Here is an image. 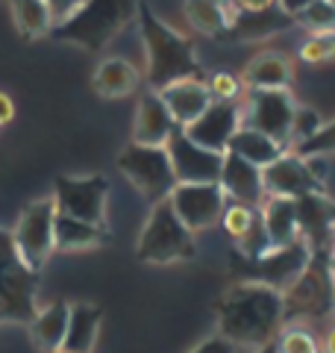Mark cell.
<instances>
[{"mask_svg":"<svg viewBox=\"0 0 335 353\" xmlns=\"http://www.w3.org/2000/svg\"><path fill=\"white\" fill-rule=\"evenodd\" d=\"M236 15H262V12H271L276 6V0H230Z\"/></svg>","mask_w":335,"mask_h":353,"instance_id":"38","label":"cell"},{"mask_svg":"<svg viewBox=\"0 0 335 353\" xmlns=\"http://www.w3.org/2000/svg\"><path fill=\"white\" fill-rule=\"evenodd\" d=\"M253 353H276V345H265V347H259V350H253Z\"/></svg>","mask_w":335,"mask_h":353,"instance_id":"43","label":"cell"},{"mask_svg":"<svg viewBox=\"0 0 335 353\" xmlns=\"http://www.w3.org/2000/svg\"><path fill=\"white\" fill-rule=\"evenodd\" d=\"M168 203L192 233H200L218 224L230 201L218 183H176Z\"/></svg>","mask_w":335,"mask_h":353,"instance_id":"9","label":"cell"},{"mask_svg":"<svg viewBox=\"0 0 335 353\" xmlns=\"http://www.w3.org/2000/svg\"><path fill=\"white\" fill-rule=\"evenodd\" d=\"M168 157L174 165L176 183H218L223 168V153H212L206 148L194 145L183 130H176L171 141L165 145Z\"/></svg>","mask_w":335,"mask_h":353,"instance_id":"12","label":"cell"},{"mask_svg":"<svg viewBox=\"0 0 335 353\" xmlns=\"http://www.w3.org/2000/svg\"><path fill=\"white\" fill-rule=\"evenodd\" d=\"M241 127V106L238 103H215L200 115L194 124L183 127V132L194 145L206 148L212 153H227L230 139L236 136V130Z\"/></svg>","mask_w":335,"mask_h":353,"instance_id":"15","label":"cell"},{"mask_svg":"<svg viewBox=\"0 0 335 353\" xmlns=\"http://www.w3.org/2000/svg\"><path fill=\"white\" fill-rule=\"evenodd\" d=\"M294 21L309 30V36L312 32H335V6L327 0H315L300 15H294Z\"/></svg>","mask_w":335,"mask_h":353,"instance_id":"29","label":"cell"},{"mask_svg":"<svg viewBox=\"0 0 335 353\" xmlns=\"http://www.w3.org/2000/svg\"><path fill=\"white\" fill-rule=\"evenodd\" d=\"M159 97L180 130L194 124V121L212 106V94H209V85H206L203 77H192V80H180V83L165 85V88H159Z\"/></svg>","mask_w":335,"mask_h":353,"instance_id":"18","label":"cell"},{"mask_svg":"<svg viewBox=\"0 0 335 353\" xmlns=\"http://www.w3.org/2000/svg\"><path fill=\"white\" fill-rule=\"evenodd\" d=\"M180 130L176 121L168 112V106L162 103L159 92H148L139 101V112H136V124H132V141L136 145H148V148H165L171 136Z\"/></svg>","mask_w":335,"mask_h":353,"instance_id":"19","label":"cell"},{"mask_svg":"<svg viewBox=\"0 0 335 353\" xmlns=\"http://www.w3.org/2000/svg\"><path fill=\"white\" fill-rule=\"evenodd\" d=\"M53 221H56V203H53V197H44V201H32L30 206H24V212L18 215L15 230H9L18 256L36 274L44 268V262H48L50 253L56 250Z\"/></svg>","mask_w":335,"mask_h":353,"instance_id":"7","label":"cell"},{"mask_svg":"<svg viewBox=\"0 0 335 353\" xmlns=\"http://www.w3.org/2000/svg\"><path fill=\"white\" fill-rule=\"evenodd\" d=\"M297 101L292 92H247V106L241 109V124L271 136L279 145H292V118Z\"/></svg>","mask_w":335,"mask_h":353,"instance_id":"10","label":"cell"},{"mask_svg":"<svg viewBox=\"0 0 335 353\" xmlns=\"http://www.w3.org/2000/svg\"><path fill=\"white\" fill-rule=\"evenodd\" d=\"M218 185L223 189L230 203H244L259 209L265 203V180H262V168L238 159L236 153H223V168H221V180Z\"/></svg>","mask_w":335,"mask_h":353,"instance_id":"16","label":"cell"},{"mask_svg":"<svg viewBox=\"0 0 335 353\" xmlns=\"http://www.w3.org/2000/svg\"><path fill=\"white\" fill-rule=\"evenodd\" d=\"M206 85H209V94H212V101H215V103H238V97L244 92L241 77L230 74V71L212 74L206 80Z\"/></svg>","mask_w":335,"mask_h":353,"instance_id":"33","label":"cell"},{"mask_svg":"<svg viewBox=\"0 0 335 353\" xmlns=\"http://www.w3.org/2000/svg\"><path fill=\"white\" fill-rule=\"evenodd\" d=\"M327 3H332V6H335V0H327Z\"/></svg>","mask_w":335,"mask_h":353,"instance_id":"45","label":"cell"},{"mask_svg":"<svg viewBox=\"0 0 335 353\" xmlns=\"http://www.w3.org/2000/svg\"><path fill=\"white\" fill-rule=\"evenodd\" d=\"M321 127H323V118L315 112V109L297 103L294 118H292V145H294V150H297L300 145H306V141L315 136Z\"/></svg>","mask_w":335,"mask_h":353,"instance_id":"34","label":"cell"},{"mask_svg":"<svg viewBox=\"0 0 335 353\" xmlns=\"http://www.w3.org/2000/svg\"><path fill=\"white\" fill-rule=\"evenodd\" d=\"M106 194H109V183L103 174L56 176L53 183L56 212L71 215L94 227H106Z\"/></svg>","mask_w":335,"mask_h":353,"instance_id":"8","label":"cell"},{"mask_svg":"<svg viewBox=\"0 0 335 353\" xmlns=\"http://www.w3.org/2000/svg\"><path fill=\"white\" fill-rule=\"evenodd\" d=\"M259 218L271 248H285L300 239L297 201L292 197H265V203L259 206Z\"/></svg>","mask_w":335,"mask_h":353,"instance_id":"20","label":"cell"},{"mask_svg":"<svg viewBox=\"0 0 335 353\" xmlns=\"http://www.w3.org/2000/svg\"><path fill=\"white\" fill-rule=\"evenodd\" d=\"M312 259H315V250L303 239L285 248H271L262 259H256V283H265L276 292H288L312 265Z\"/></svg>","mask_w":335,"mask_h":353,"instance_id":"13","label":"cell"},{"mask_svg":"<svg viewBox=\"0 0 335 353\" xmlns=\"http://www.w3.org/2000/svg\"><path fill=\"white\" fill-rule=\"evenodd\" d=\"M9 9H12L15 27L21 30V36H27V39L48 36L56 27V21L44 0H9Z\"/></svg>","mask_w":335,"mask_h":353,"instance_id":"28","label":"cell"},{"mask_svg":"<svg viewBox=\"0 0 335 353\" xmlns=\"http://www.w3.org/2000/svg\"><path fill=\"white\" fill-rule=\"evenodd\" d=\"M185 18L203 36H223L236 21V9L223 0H185Z\"/></svg>","mask_w":335,"mask_h":353,"instance_id":"27","label":"cell"},{"mask_svg":"<svg viewBox=\"0 0 335 353\" xmlns=\"http://www.w3.org/2000/svg\"><path fill=\"white\" fill-rule=\"evenodd\" d=\"M256 218H259V209L244 206V203H227V209H223V215H221V224L230 233V239L238 241L247 236V230L256 224Z\"/></svg>","mask_w":335,"mask_h":353,"instance_id":"31","label":"cell"},{"mask_svg":"<svg viewBox=\"0 0 335 353\" xmlns=\"http://www.w3.org/2000/svg\"><path fill=\"white\" fill-rule=\"evenodd\" d=\"M227 153H236L238 159L256 165V168H267L271 162H276L279 157H283L285 148L279 145V141H274L271 136H265V132L241 124V127L236 130V136L230 139Z\"/></svg>","mask_w":335,"mask_h":353,"instance_id":"25","label":"cell"},{"mask_svg":"<svg viewBox=\"0 0 335 353\" xmlns=\"http://www.w3.org/2000/svg\"><path fill=\"white\" fill-rule=\"evenodd\" d=\"M309 3H315V0H276V6L283 9V12H285L288 18L300 15V12H303V9L309 6Z\"/></svg>","mask_w":335,"mask_h":353,"instance_id":"39","label":"cell"},{"mask_svg":"<svg viewBox=\"0 0 335 353\" xmlns=\"http://www.w3.org/2000/svg\"><path fill=\"white\" fill-rule=\"evenodd\" d=\"M274 345L276 353H321V341L306 327H283Z\"/></svg>","mask_w":335,"mask_h":353,"instance_id":"30","label":"cell"},{"mask_svg":"<svg viewBox=\"0 0 335 353\" xmlns=\"http://www.w3.org/2000/svg\"><path fill=\"white\" fill-rule=\"evenodd\" d=\"M321 353H335V321L329 324L327 336H323V341H321Z\"/></svg>","mask_w":335,"mask_h":353,"instance_id":"41","label":"cell"},{"mask_svg":"<svg viewBox=\"0 0 335 353\" xmlns=\"http://www.w3.org/2000/svg\"><path fill=\"white\" fill-rule=\"evenodd\" d=\"M241 83L247 92H288L294 83V62L283 50H262L244 68Z\"/></svg>","mask_w":335,"mask_h":353,"instance_id":"17","label":"cell"},{"mask_svg":"<svg viewBox=\"0 0 335 353\" xmlns=\"http://www.w3.org/2000/svg\"><path fill=\"white\" fill-rule=\"evenodd\" d=\"M327 271L332 274V280H335V250H329V256H327Z\"/></svg>","mask_w":335,"mask_h":353,"instance_id":"42","label":"cell"},{"mask_svg":"<svg viewBox=\"0 0 335 353\" xmlns=\"http://www.w3.org/2000/svg\"><path fill=\"white\" fill-rule=\"evenodd\" d=\"M262 180H265L267 197H292V201H300V197L315 194L321 189L318 174L297 153H283L276 162L262 168Z\"/></svg>","mask_w":335,"mask_h":353,"instance_id":"14","label":"cell"},{"mask_svg":"<svg viewBox=\"0 0 335 353\" xmlns=\"http://www.w3.org/2000/svg\"><path fill=\"white\" fill-rule=\"evenodd\" d=\"M39 274L18 256L12 233L0 227V324H30L36 318Z\"/></svg>","mask_w":335,"mask_h":353,"instance_id":"4","label":"cell"},{"mask_svg":"<svg viewBox=\"0 0 335 353\" xmlns=\"http://www.w3.org/2000/svg\"><path fill=\"white\" fill-rule=\"evenodd\" d=\"M109 239L106 227H94L85 224V221H77L71 215L56 212L53 221V245L56 250H92L100 248Z\"/></svg>","mask_w":335,"mask_h":353,"instance_id":"26","label":"cell"},{"mask_svg":"<svg viewBox=\"0 0 335 353\" xmlns=\"http://www.w3.org/2000/svg\"><path fill=\"white\" fill-rule=\"evenodd\" d=\"M103 309L94 303H74L68 315V333H65L59 353H92L97 345Z\"/></svg>","mask_w":335,"mask_h":353,"instance_id":"23","label":"cell"},{"mask_svg":"<svg viewBox=\"0 0 335 353\" xmlns=\"http://www.w3.org/2000/svg\"><path fill=\"white\" fill-rule=\"evenodd\" d=\"M139 83H141L139 68H136L132 62H127V59H118V57L103 59V62L97 65L94 77H92L94 92H97L100 97H109V101L132 94V92L139 88Z\"/></svg>","mask_w":335,"mask_h":353,"instance_id":"24","label":"cell"},{"mask_svg":"<svg viewBox=\"0 0 335 353\" xmlns=\"http://www.w3.org/2000/svg\"><path fill=\"white\" fill-rule=\"evenodd\" d=\"M118 168L132 185H136L139 194L150 206L168 201L171 192L176 189L174 165H171V157H168L165 148H148V145L130 141L118 157Z\"/></svg>","mask_w":335,"mask_h":353,"instance_id":"6","label":"cell"},{"mask_svg":"<svg viewBox=\"0 0 335 353\" xmlns=\"http://www.w3.org/2000/svg\"><path fill=\"white\" fill-rule=\"evenodd\" d=\"M139 27L144 41V57H148V83L153 92L200 77V62L194 53V41L176 32L171 24H165L159 15L150 12L148 3H139Z\"/></svg>","mask_w":335,"mask_h":353,"instance_id":"2","label":"cell"},{"mask_svg":"<svg viewBox=\"0 0 335 353\" xmlns=\"http://www.w3.org/2000/svg\"><path fill=\"white\" fill-rule=\"evenodd\" d=\"M285 301V315L309 318V315H323L329 306H335V280L327 271V262L312 259L309 268L300 274V280L288 292H283Z\"/></svg>","mask_w":335,"mask_h":353,"instance_id":"11","label":"cell"},{"mask_svg":"<svg viewBox=\"0 0 335 353\" xmlns=\"http://www.w3.org/2000/svg\"><path fill=\"white\" fill-rule=\"evenodd\" d=\"M68 315L71 306L65 301H53L44 309H39L36 318L30 321V339L41 353H59L65 333H68Z\"/></svg>","mask_w":335,"mask_h":353,"instance_id":"22","label":"cell"},{"mask_svg":"<svg viewBox=\"0 0 335 353\" xmlns=\"http://www.w3.org/2000/svg\"><path fill=\"white\" fill-rule=\"evenodd\" d=\"M188 353H250V350H244V347H238V345H232V341H230L227 336L215 333V336L203 339L197 347H192Z\"/></svg>","mask_w":335,"mask_h":353,"instance_id":"36","label":"cell"},{"mask_svg":"<svg viewBox=\"0 0 335 353\" xmlns=\"http://www.w3.org/2000/svg\"><path fill=\"white\" fill-rule=\"evenodd\" d=\"M132 18H139V0H85L80 12L53 27L59 41H71L83 50H103Z\"/></svg>","mask_w":335,"mask_h":353,"instance_id":"3","label":"cell"},{"mask_svg":"<svg viewBox=\"0 0 335 353\" xmlns=\"http://www.w3.org/2000/svg\"><path fill=\"white\" fill-rule=\"evenodd\" d=\"M215 312L218 333L244 350H259L265 345H274L285 324L283 292L256 280L238 283L227 294H221Z\"/></svg>","mask_w":335,"mask_h":353,"instance_id":"1","label":"cell"},{"mask_svg":"<svg viewBox=\"0 0 335 353\" xmlns=\"http://www.w3.org/2000/svg\"><path fill=\"white\" fill-rule=\"evenodd\" d=\"M329 248L335 250V227H332V236H329Z\"/></svg>","mask_w":335,"mask_h":353,"instance_id":"44","label":"cell"},{"mask_svg":"<svg viewBox=\"0 0 335 353\" xmlns=\"http://www.w3.org/2000/svg\"><path fill=\"white\" fill-rule=\"evenodd\" d=\"M12 118H15V103H12V97H9L6 92H0V127L9 124Z\"/></svg>","mask_w":335,"mask_h":353,"instance_id":"40","label":"cell"},{"mask_svg":"<svg viewBox=\"0 0 335 353\" xmlns=\"http://www.w3.org/2000/svg\"><path fill=\"white\" fill-rule=\"evenodd\" d=\"M139 259L148 265H174V262H188L194 259L197 245L194 233L188 230L168 201L150 206L148 224H144L139 236Z\"/></svg>","mask_w":335,"mask_h":353,"instance_id":"5","label":"cell"},{"mask_svg":"<svg viewBox=\"0 0 335 353\" xmlns=\"http://www.w3.org/2000/svg\"><path fill=\"white\" fill-rule=\"evenodd\" d=\"M294 153H297V157H303V159H315V157H327V153H335V118L332 121H323V127L306 141V145H300Z\"/></svg>","mask_w":335,"mask_h":353,"instance_id":"35","label":"cell"},{"mask_svg":"<svg viewBox=\"0 0 335 353\" xmlns=\"http://www.w3.org/2000/svg\"><path fill=\"white\" fill-rule=\"evenodd\" d=\"M297 218H300V239L312 248V241L329 248V236L335 227V203L321 192L306 194L297 201Z\"/></svg>","mask_w":335,"mask_h":353,"instance_id":"21","label":"cell"},{"mask_svg":"<svg viewBox=\"0 0 335 353\" xmlns=\"http://www.w3.org/2000/svg\"><path fill=\"white\" fill-rule=\"evenodd\" d=\"M300 59L309 65H323L335 59V32H312V36L297 48Z\"/></svg>","mask_w":335,"mask_h":353,"instance_id":"32","label":"cell"},{"mask_svg":"<svg viewBox=\"0 0 335 353\" xmlns=\"http://www.w3.org/2000/svg\"><path fill=\"white\" fill-rule=\"evenodd\" d=\"M44 3H48L56 24H62V21H68L74 12H80V6L85 3V0H44Z\"/></svg>","mask_w":335,"mask_h":353,"instance_id":"37","label":"cell"}]
</instances>
